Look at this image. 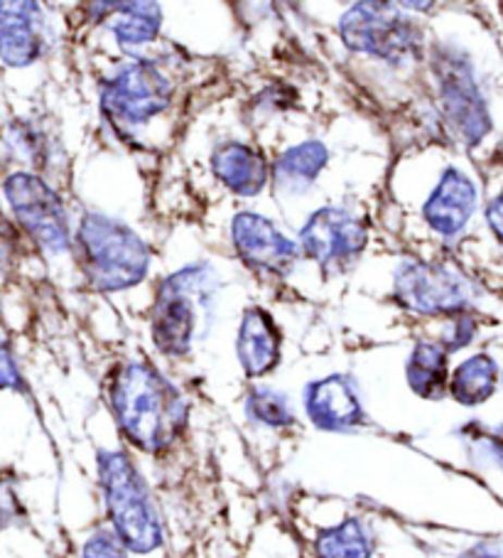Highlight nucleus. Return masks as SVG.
<instances>
[{
	"label": "nucleus",
	"instance_id": "1",
	"mask_svg": "<svg viewBox=\"0 0 503 558\" xmlns=\"http://www.w3.org/2000/svg\"><path fill=\"white\" fill-rule=\"evenodd\" d=\"M109 397L125 440L143 453L158 456L172 448L187 426V401L175 384L148 362L119 364Z\"/></svg>",
	"mask_w": 503,
	"mask_h": 558
},
{
	"label": "nucleus",
	"instance_id": "2",
	"mask_svg": "<svg viewBox=\"0 0 503 558\" xmlns=\"http://www.w3.org/2000/svg\"><path fill=\"white\" fill-rule=\"evenodd\" d=\"M219 278L207 264L185 266L164 276L155 291L150 330L164 357L180 360L207 340L217 317Z\"/></svg>",
	"mask_w": 503,
	"mask_h": 558
},
{
	"label": "nucleus",
	"instance_id": "3",
	"mask_svg": "<svg viewBox=\"0 0 503 558\" xmlns=\"http://www.w3.org/2000/svg\"><path fill=\"white\" fill-rule=\"evenodd\" d=\"M74 244L82 271L94 291H128L148 276L150 252L143 239L123 221L101 211L84 215Z\"/></svg>",
	"mask_w": 503,
	"mask_h": 558
},
{
	"label": "nucleus",
	"instance_id": "4",
	"mask_svg": "<svg viewBox=\"0 0 503 558\" xmlns=\"http://www.w3.org/2000/svg\"><path fill=\"white\" fill-rule=\"evenodd\" d=\"M99 483L113 534L133 554H152L162 544V524L150 489L123 450H99Z\"/></svg>",
	"mask_w": 503,
	"mask_h": 558
},
{
	"label": "nucleus",
	"instance_id": "5",
	"mask_svg": "<svg viewBox=\"0 0 503 558\" xmlns=\"http://www.w3.org/2000/svg\"><path fill=\"white\" fill-rule=\"evenodd\" d=\"M432 74L440 106L454 138L467 148L479 146L491 131V113L479 89L469 57L450 45L434 47Z\"/></svg>",
	"mask_w": 503,
	"mask_h": 558
},
{
	"label": "nucleus",
	"instance_id": "6",
	"mask_svg": "<svg viewBox=\"0 0 503 558\" xmlns=\"http://www.w3.org/2000/svg\"><path fill=\"white\" fill-rule=\"evenodd\" d=\"M340 35L352 52L389 64L418 60L422 33L408 15L391 3H356L340 21Z\"/></svg>",
	"mask_w": 503,
	"mask_h": 558
},
{
	"label": "nucleus",
	"instance_id": "7",
	"mask_svg": "<svg viewBox=\"0 0 503 558\" xmlns=\"http://www.w3.org/2000/svg\"><path fill=\"white\" fill-rule=\"evenodd\" d=\"M393 301L415 315L469 313L477 301V288L459 268L432 262H403L393 276Z\"/></svg>",
	"mask_w": 503,
	"mask_h": 558
},
{
	"label": "nucleus",
	"instance_id": "8",
	"mask_svg": "<svg viewBox=\"0 0 503 558\" xmlns=\"http://www.w3.org/2000/svg\"><path fill=\"white\" fill-rule=\"evenodd\" d=\"M170 104L172 82L148 60L121 66L101 84V111L119 131L148 126Z\"/></svg>",
	"mask_w": 503,
	"mask_h": 558
},
{
	"label": "nucleus",
	"instance_id": "9",
	"mask_svg": "<svg viewBox=\"0 0 503 558\" xmlns=\"http://www.w3.org/2000/svg\"><path fill=\"white\" fill-rule=\"evenodd\" d=\"M3 190L17 225L35 239L37 246H42L50 254L70 252L72 232L64 202L47 185L45 178L17 170L5 178Z\"/></svg>",
	"mask_w": 503,
	"mask_h": 558
},
{
	"label": "nucleus",
	"instance_id": "10",
	"mask_svg": "<svg viewBox=\"0 0 503 558\" xmlns=\"http://www.w3.org/2000/svg\"><path fill=\"white\" fill-rule=\"evenodd\" d=\"M366 244H369V229L364 219L344 207L317 209L299 232L303 252L327 274L352 268Z\"/></svg>",
	"mask_w": 503,
	"mask_h": 558
},
{
	"label": "nucleus",
	"instance_id": "11",
	"mask_svg": "<svg viewBox=\"0 0 503 558\" xmlns=\"http://www.w3.org/2000/svg\"><path fill=\"white\" fill-rule=\"evenodd\" d=\"M231 244L236 256L250 271L283 278L293 274L299 258V246L287 239L275 221L256 211H238L231 219Z\"/></svg>",
	"mask_w": 503,
	"mask_h": 558
},
{
	"label": "nucleus",
	"instance_id": "12",
	"mask_svg": "<svg viewBox=\"0 0 503 558\" xmlns=\"http://www.w3.org/2000/svg\"><path fill=\"white\" fill-rule=\"evenodd\" d=\"M307 418L319 430L346 433L364 423V407L356 384L346 374L317 379L305 389Z\"/></svg>",
	"mask_w": 503,
	"mask_h": 558
},
{
	"label": "nucleus",
	"instance_id": "13",
	"mask_svg": "<svg viewBox=\"0 0 503 558\" xmlns=\"http://www.w3.org/2000/svg\"><path fill=\"white\" fill-rule=\"evenodd\" d=\"M479 205V190L474 180L459 168H447L442 172L438 187L432 190L422 207L425 225L434 234L452 239L464 232Z\"/></svg>",
	"mask_w": 503,
	"mask_h": 558
},
{
	"label": "nucleus",
	"instance_id": "14",
	"mask_svg": "<svg viewBox=\"0 0 503 558\" xmlns=\"http://www.w3.org/2000/svg\"><path fill=\"white\" fill-rule=\"evenodd\" d=\"M236 354L246 377L258 379L273 372L280 362V330L275 317L263 307H246L241 317Z\"/></svg>",
	"mask_w": 503,
	"mask_h": 558
},
{
	"label": "nucleus",
	"instance_id": "15",
	"mask_svg": "<svg viewBox=\"0 0 503 558\" xmlns=\"http://www.w3.org/2000/svg\"><path fill=\"white\" fill-rule=\"evenodd\" d=\"M211 172H214L221 185L238 197L260 195L270 178V168L263 153L238 141L221 143L211 153Z\"/></svg>",
	"mask_w": 503,
	"mask_h": 558
},
{
	"label": "nucleus",
	"instance_id": "16",
	"mask_svg": "<svg viewBox=\"0 0 503 558\" xmlns=\"http://www.w3.org/2000/svg\"><path fill=\"white\" fill-rule=\"evenodd\" d=\"M40 5L37 3H3L0 5V43L8 66H27L42 54Z\"/></svg>",
	"mask_w": 503,
	"mask_h": 558
},
{
	"label": "nucleus",
	"instance_id": "17",
	"mask_svg": "<svg viewBox=\"0 0 503 558\" xmlns=\"http://www.w3.org/2000/svg\"><path fill=\"white\" fill-rule=\"evenodd\" d=\"M329 162L324 143L305 141L287 148L273 166V185L285 195H305Z\"/></svg>",
	"mask_w": 503,
	"mask_h": 558
},
{
	"label": "nucleus",
	"instance_id": "18",
	"mask_svg": "<svg viewBox=\"0 0 503 558\" xmlns=\"http://www.w3.org/2000/svg\"><path fill=\"white\" fill-rule=\"evenodd\" d=\"M405 377L420 399H442L450 393V352L438 342H418L408 357Z\"/></svg>",
	"mask_w": 503,
	"mask_h": 558
},
{
	"label": "nucleus",
	"instance_id": "19",
	"mask_svg": "<svg viewBox=\"0 0 503 558\" xmlns=\"http://www.w3.org/2000/svg\"><path fill=\"white\" fill-rule=\"evenodd\" d=\"M499 384V364L489 354H474L464 360L450 379V397L462 407H481L493 393Z\"/></svg>",
	"mask_w": 503,
	"mask_h": 558
},
{
	"label": "nucleus",
	"instance_id": "20",
	"mask_svg": "<svg viewBox=\"0 0 503 558\" xmlns=\"http://www.w3.org/2000/svg\"><path fill=\"white\" fill-rule=\"evenodd\" d=\"M119 23L113 25L115 43L123 47H140L152 43L160 33V5L155 3H113Z\"/></svg>",
	"mask_w": 503,
	"mask_h": 558
},
{
	"label": "nucleus",
	"instance_id": "21",
	"mask_svg": "<svg viewBox=\"0 0 503 558\" xmlns=\"http://www.w3.org/2000/svg\"><path fill=\"white\" fill-rule=\"evenodd\" d=\"M315 551L319 558H371L373 542L359 519H346L342 524L319 532Z\"/></svg>",
	"mask_w": 503,
	"mask_h": 558
},
{
	"label": "nucleus",
	"instance_id": "22",
	"mask_svg": "<svg viewBox=\"0 0 503 558\" xmlns=\"http://www.w3.org/2000/svg\"><path fill=\"white\" fill-rule=\"evenodd\" d=\"M246 413L250 421L266 428H287L295 423V413L285 393L270 387H254L248 391Z\"/></svg>",
	"mask_w": 503,
	"mask_h": 558
},
{
	"label": "nucleus",
	"instance_id": "23",
	"mask_svg": "<svg viewBox=\"0 0 503 558\" xmlns=\"http://www.w3.org/2000/svg\"><path fill=\"white\" fill-rule=\"evenodd\" d=\"M5 143H8V150H15L17 158H23L35 168H42L47 160V153H50V143H47V138L25 121H15L13 126L8 129Z\"/></svg>",
	"mask_w": 503,
	"mask_h": 558
},
{
	"label": "nucleus",
	"instance_id": "24",
	"mask_svg": "<svg viewBox=\"0 0 503 558\" xmlns=\"http://www.w3.org/2000/svg\"><path fill=\"white\" fill-rule=\"evenodd\" d=\"M474 335H477V323H474V317L469 313L452 317V325H450L447 335H444L442 348L447 352H459L462 348H467V344L474 340Z\"/></svg>",
	"mask_w": 503,
	"mask_h": 558
},
{
	"label": "nucleus",
	"instance_id": "25",
	"mask_svg": "<svg viewBox=\"0 0 503 558\" xmlns=\"http://www.w3.org/2000/svg\"><path fill=\"white\" fill-rule=\"evenodd\" d=\"M82 558H125V546L119 536L109 532H96L89 542L84 544Z\"/></svg>",
	"mask_w": 503,
	"mask_h": 558
},
{
	"label": "nucleus",
	"instance_id": "26",
	"mask_svg": "<svg viewBox=\"0 0 503 558\" xmlns=\"http://www.w3.org/2000/svg\"><path fill=\"white\" fill-rule=\"evenodd\" d=\"M469 438H474L477 448L481 450L483 456L489 460H493V465L503 470V433L501 430H469Z\"/></svg>",
	"mask_w": 503,
	"mask_h": 558
},
{
	"label": "nucleus",
	"instance_id": "27",
	"mask_svg": "<svg viewBox=\"0 0 503 558\" xmlns=\"http://www.w3.org/2000/svg\"><path fill=\"white\" fill-rule=\"evenodd\" d=\"M487 221H489L491 232L503 242V192L499 197H493L491 205L487 207Z\"/></svg>",
	"mask_w": 503,
	"mask_h": 558
},
{
	"label": "nucleus",
	"instance_id": "28",
	"mask_svg": "<svg viewBox=\"0 0 503 558\" xmlns=\"http://www.w3.org/2000/svg\"><path fill=\"white\" fill-rule=\"evenodd\" d=\"M459 558H503V554L493 551V548L487 544H479V546L469 548V551H464Z\"/></svg>",
	"mask_w": 503,
	"mask_h": 558
}]
</instances>
